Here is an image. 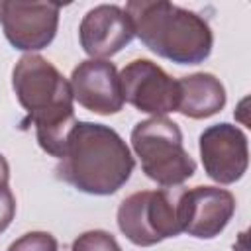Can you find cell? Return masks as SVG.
I'll use <instances>...</instances> for the list:
<instances>
[{
    "label": "cell",
    "mask_w": 251,
    "mask_h": 251,
    "mask_svg": "<svg viewBox=\"0 0 251 251\" xmlns=\"http://www.w3.org/2000/svg\"><path fill=\"white\" fill-rule=\"evenodd\" d=\"M12 88L18 102L35 126L39 147L61 159L71 129L76 124L69 80L45 57L27 53L12 71Z\"/></svg>",
    "instance_id": "1"
},
{
    "label": "cell",
    "mask_w": 251,
    "mask_h": 251,
    "mask_svg": "<svg viewBox=\"0 0 251 251\" xmlns=\"http://www.w3.org/2000/svg\"><path fill=\"white\" fill-rule=\"evenodd\" d=\"M135 159L122 135L92 122H76L57 165V176L84 194L108 196L131 176Z\"/></svg>",
    "instance_id": "2"
},
{
    "label": "cell",
    "mask_w": 251,
    "mask_h": 251,
    "mask_svg": "<svg viewBox=\"0 0 251 251\" xmlns=\"http://www.w3.org/2000/svg\"><path fill=\"white\" fill-rule=\"evenodd\" d=\"M124 10L133 33L155 55L176 65H198L210 57L214 35L196 12L165 0H131Z\"/></svg>",
    "instance_id": "3"
},
{
    "label": "cell",
    "mask_w": 251,
    "mask_h": 251,
    "mask_svg": "<svg viewBox=\"0 0 251 251\" xmlns=\"http://www.w3.org/2000/svg\"><path fill=\"white\" fill-rule=\"evenodd\" d=\"M131 147L141 161L143 173L161 186H180L196 173L194 159L182 147L180 127L165 116L135 124Z\"/></svg>",
    "instance_id": "4"
},
{
    "label": "cell",
    "mask_w": 251,
    "mask_h": 251,
    "mask_svg": "<svg viewBox=\"0 0 251 251\" xmlns=\"http://www.w3.org/2000/svg\"><path fill=\"white\" fill-rule=\"evenodd\" d=\"M180 190H139L122 200L118 208L120 231L139 247H151L182 233L178 220Z\"/></svg>",
    "instance_id": "5"
},
{
    "label": "cell",
    "mask_w": 251,
    "mask_h": 251,
    "mask_svg": "<svg viewBox=\"0 0 251 251\" xmlns=\"http://www.w3.org/2000/svg\"><path fill=\"white\" fill-rule=\"evenodd\" d=\"M120 86L124 102L153 118L176 112L178 108L176 80L149 59L127 63L120 73Z\"/></svg>",
    "instance_id": "6"
},
{
    "label": "cell",
    "mask_w": 251,
    "mask_h": 251,
    "mask_svg": "<svg viewBox=\"0 0 251 251\" xmlns=\"http://www.w3.org/2000/svg\"><path fill=\"white\" fill-rule=\"evenodd\" d=\"M200 159L206 175L218 184H233L249 165L245 133L231 124H214L200 133Z\"/></svg>",
    "instance_id": "7"
},
{
    "label": "cell",
    "mask_w": 251,
    "mask_h": 251,
    "mask_svg": "<svg viewBox=\"0 0 251 251\" xmlns=\"http://www.w3.org/2000/svg\"><path fill=\"white\" fill-rule=\"evenodd\" d=\"M235 212V198L220 186H194L180 190L178 220L180 229L198 239L220 235Z\"/></svg>",
    "instance_id": "8"
},
{
    "label": "cell",
    "mask_w": 251,
    "mask_h": 251,
    "mask_svg": "<svg viewBox=\"0 0 251 251\" xmlns=\"http://www.w3.org/2000/svg\"><path fill=\"white\" fill-rule=\"evenodd\" d=\"M59 4L53 2H14L2 4V27L12 47L20 51H39L57 33Z\"/></svg>",
    "instance_id": "9"
},
{
    "label": "cell",
    "mask_w": 251,
    "mask_h": 251,
    "mask_svg": "<svg viewBox=\"0 0 251 251\" xmlns=\"http://www.w3.org/2000/svg\"><path fill=\"white\" fill-rule=\"evenodd\" d=\"M69 84L73 98L94 114L110 116L124 108L120 73L112 61L86 59L78 63L73 69Z\"/></svg>",
    "instance_id": "10"
},
{
    "label": "cell",
    "mask_w": 251,
    "mask_h": 251,
    "mask_svg": "<svg viewBox=\"0 0 251 251\" xmlns=\"http://www.w3.org/2000/svg\"><path fill=\"white\" fill-rule=\"evenodd\" d=\"M133 25L124 8L100 4L86 12L78 27L80 47L92 59H106L120 53L133 39Z\"/></svg>",
    "instance_id": "11"
},
{
    "label": "cell",
    "mask_w": 251,
    "mask_h": 251,
    "mask_svg": "<svg viewBox=\"0 0 251 251\" xmlns=\"http://www.w3.org/2000/svg\"><path fill=\"white\" fill-rule=\"evenodd\" d=\"M178 84V108L186 118L204 120L216 116L226 106V88L210 73H194L176 80Z\"/></svg>",
    "instance_id": "12"
},
{
    "label": "cell",
    "mask_w": 251,
    "mask_h": 251,
    "mask_svg": "<svg viewBox=\"0 0 251 251\" xmlns=\"http://www.w3.org/2000/svg\"><path fill=\"white\" fill-rule=\"evenodd\" d=\"M16 216V198L10 190V165L0 153V233L8 229Z\"/></svg>",
    "instance_id": "13"
},
{
    "label": "cell",
    "mask_w": 251,
    "mask_h": 251,
    "mask_svg": "<svg viewBox=\"0 0 251 251\" xmlns=\"http://www.w3.org/2000/svg\"><path fill=\"white\" fill-rule=\"evenodd\" d=\"M71 251H122V247L112 233L104 229H90L73 241Z\"/></svg>",
    "instance_id": "14"
},
{
    "label": "cell",
    "mask_w": 251,
    "mask_h": 251,
    "mask_svg": "<svg viewBox=\"0 0 251 251\" xmlns=\"http://www.w3.org/2000/svg\"><path fill=\"white\" fill-rule=\"evenodd\" d=\"M8 251H59V243L49 231H29L12 241Z\"/></svg>",
    "instance_id": "15"
},
{
    "label": "cell",
    "mask_w": 251,
    "mask_h": 251,
    "mask_svg": "<svg viewBox=\"0 0 251 251\" xmlns=\"http://www.w3.org/2000/svg\"><path fill=\"white\" fill-rule=\"evenodd\" d=\"M2 4H4V2H0V22H2Z\"/></svg>",
    "instance_id": "16"
}]
</instances>
